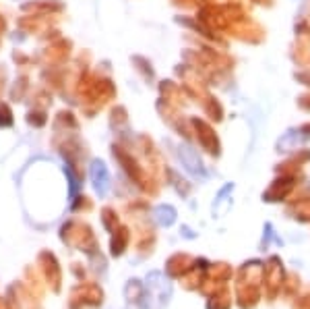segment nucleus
<instances>
[{
	"instance_id": "obj_1",
	"label": "nucleus",
	"mask_w": 310,
	"mask_h": 309,
	"mask_svg": "<svg viewBox=\"0 0 310 309\" xmlns=\"http://www.w3.org/2000/svg\"><path fill=\"white\" fill-rule=\"evenodd\" d=\"M172 297V284L161 272H151L145 280V295L141 301L143 309H164Z\"/></svg>"
},
{
	"instance_id": "obj_2",
	"label": "nucleus",
	"mask_w": 310,
	"mask_h": 309,
	"mask_svg": "<svg viewBox=\"0 0 310 309\" xmlns=\"http://www.w3.org/2000/svg\"><path fill=\"white\" fill-rule=\"evenodd\" d=\"M178 158H180V162L184 164L186 172L192 174L195 179H205L207 176L203 162H201V158L197 156V152L192 150L190 145H180V148H178Z\"/></svg>"
},
{
	"instance_id": "obj_3",
	"label": "nucleus",
	"mask_w": 310,
	"mask_h": 309,
	"mask_svg": "<svg viewBox=\"0 0 310 309\" xmlns=\"http://www.w3.org/2000/svg\"><path fill=\"white\" fill-rule=\"evenodd\" d=\"M89 174H91V183H93V189H95V193L104 197L106 193L110 191V174H108L106 164H104V162H99V160H95L91 164Z\"/></svg>"
},
{
	"instance_id": "obj_4",
	"label": "nucleus",
	"mask_w": 310,
	"mask_h": 309,
	"mask_svg": "<svg viewBox=\"0 0 310 309\" xmlns=\"http://www.w3.org/2000/svg\"><path fill=\"white\" fill-rule=\"evenodd\" d=\"M155 220H157L159 226H172L176 222V210L172 206H159L155 210Z\"/></svg>"
}]
</instances>
